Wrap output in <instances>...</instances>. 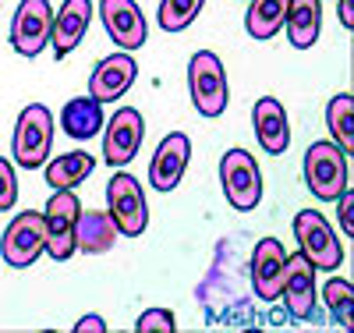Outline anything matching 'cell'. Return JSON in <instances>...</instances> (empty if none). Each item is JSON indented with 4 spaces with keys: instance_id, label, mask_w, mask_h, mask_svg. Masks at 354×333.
<instances>
[{
    "instance_id": "30",
    "label": "cell",
    "mask_w": 354,
    "mask_h": 333,
    "mask_svg": "<svg viewBox=\"0 0 354 333\" xmlns=\"http://www.w3.org/2000/svg\"><path fill=\"white\" fill-rule=\"evenodd\" d=\"M340 21H344L347 33L354 28V0H340Z\"/></svg>"
},
{
    "instance_id": "4",
    "label": "cell",
    "mask_w": 354,
    "mask_h": 333,
    "mask_svg": "<svg viewBox=\"0 0 354 333\" xmlns=\"http://www.w3.org/2000/svg\"><path fill=\"white\" fill-rule=\"evenodd\" d=\"M106 213L117 224L121 237H142L145 227H149V206H145L142 185L121 167H117V174L106 185Z\"/></svg>"
},
{
    "instance_id": "28",
    "label": "cell",
    "mask_w": 354,
    "mask_h": 333,
    "mask_svg": "<svg viewBox=\"0 0 354 333\" xmlns=\"http://www.w3.org/2000/svg\"><path fill=\"white\" fill-rule=\"evenodd\" d=\"M337 217H340V227L347 231V237L354 234V192L347 188V192H340V199H337Z\"/></svg>"
},
{
    "instance_id": "2",
    "label": "cell",
    "mask_w": 354,
    "mask_h": 333,
    "mask_svg": "<svg viewBox=\"0 0 354 333\" xmlns=\"http://www.w3.org/2000/svg\"><path fill=\"white\" fill-rule=\"evenodd\" d=\"M188 89H192V103L202 117H223L230 93H227V71H223V60L213 50H198L188 64Z\"/></svg>"
},
{
    "instance_id": "11",
    "label": "cell",
    "mask_w": 354,
    "mask_h": 333,
    "mask_svg": "<svg viewBox=\"0 0 354 333\" xmlns=\"http://www.w3.org/2000/svg\"><path fill=\"white\" fill-rule=\"evenodd\" d=\"M100 18L106 36L117 43V50H138L149 39V25L135 0H100Z\"/></svg>"
},
{
    "instance_id": "13",
    "label": "cell",
    "mask_w": 354,
    "mask_h": 333,
    "mask_svg": "<svg viewBox=\"0 0 354 333\" xmlns=\"http://www.w3.org/2000/svg\"><path fill=\"white\" fill-rule=\"evenodd\" d=\"M135 78H138L135 57L128 50H117L93 68V75H88V96L100 100V103H113L135 85Z\"/></svg>"
},
{
    "instance_id": "25",
    "label": "cell",
    "mask_w": 354,
    "mask_h": 333,
    "mask_svg": "<svg viewBox=\"0 0 354 333\" xmlns=\"http://www.w3.org/2000/svg\"><path fill=\"white\" fill-rule=\"evenodd\" d=\"M205 0H160V28L163 33H185V28L198 18Z\"/></svg>"
},
{
    "instance_id": "24",
    "label": "cell",
    "mask_w": 354,
    "mask_h": 333,
    "mask_svg": "<svg viewBox=\"0 0 354 333\" xmlns=\"http://www.w3.org/2000/svg\"><path fill=\"white\" fill-rule=\"evenodd\" d=\"M322 298H326L330 305V316L340 330H351V312H354V284L344 280V277H333L326 280V287H322Z\"/></svg>"
},
{
    "instance_id": "27",
    "label": "cell",
    "mask_w": 354,
    "mask_h": 333,
    "mask_svg": "<svg viewBox=\"0 0 354 333\" xmlns=\"http://www.w3.org/2000/svg\"><path fill=\"white\" fill-rule=\"evenodd\" d=\"M15 202H18V174L8 163V156H0V213L15 209Z\"/></svg>"
},
{
    "instance_id": "10",
    "label": "cell",
    "mask_w": 354,
    "mask_h": 333,
    "mask_svg": "<svg viewBox=\"0 0 354 333\" xmlns=\"http://www.w3.org/2000/svg\"><path fill=\"white\" fill-rule=\"evenodd\" d=\"M142 135H145L142 114L135 107H121L110 120H103V160L110 167L131 163L142 149Z\"/></svg>"
},
{
    "instance_id": "18",
    "label": "cell",
    "mask_w": 354,
    "mask_h": 333,
    "mask_svg": "<svg viewBox=\"0 0 354 333\" xmlns=\"http://www.w3.org/2000/svg\"><path fill=\"white\" fill-rule=\"evenodd\" d=\"M117 224L110 220L106 209H78V224H75V249L85 255H103L117 245Z\"/></svg>"
},
{
    "instance_id": "7",
    "label": "cell",
    "mask_w": 354,
    "mask_h": 333,
    "mask_svg": "<svg viewBox=\"0 0 354 333\" xmlns=\"http://www.w3.org/2000/svg\"><path fill=\"white\" fill-rule=\"evenodd\" d=\"M78 195L75 188H57L43 209V224H46V255L53 262H68L75 249V224H78Z\"/></svg>"
},
{
    "instance_id": "21",
    "label": "cell",
    "mask_w": 354,
    "mask_h": 333,
    "mask_svg": "<svg viewBox=\"0 0 354 333\" xmlns=\"http://www.w3.org/2000/svg\"><path fill=\"white\" fill-rule=\"evenodd\" d=\"M61 128H64V135H71V138H78V142L100 135V132H103V103L93 100V96H75V100H68L64 110H61Z\"/></svg>"
},
{
    "instance_id": "15",
    "label": "cell",
    "mask_w": 354,
    "mask_h": 333,
    "mask_svg": "<svg viewBox=\"0 0 354 333\" xmlns=\"http://www.w3.org/2000/svg\"><path fill=\"white\" fill-rule=\"evenodd\" d=\"M283 269H287V252L277 237H262L252 252V287L262 301H277L283 287Z\"/></svg>"
},
{
    "instance_id": "26",
    "label": "cell",
    "mask_w": 354,
    "mask_h": 333,
    "mask_svg": "<svg viewBox=\"0 0 354 333\" xmlns=\"http://www.w3.org/2000/svg\"><path fill=\"white\" fill-rule=\"evenodd\" d=\"M135 333H177V319L170 309H149L138 316Z\"/></svg>"
},
{
    "instance_id": "3",
    "label": "cell",
    "mask_w": 354,
    "mask_h": 333,
    "mask_svg": "<svg viewBox=\"0 0 354 333\" xmlns=\"http://www.w3.org/2000/svg\"><path fill=\"white\" fill-rule=\"evenodd\" d=\"M50 145H53V114L43 103L25 107L15 125V138H11L15 163L25 170H39L50 160Z\"/></svg>"
},
{
    "instance_id": "23",
    "label": "cell",
    "mask_w": 354,
    "mask_h": 333,
    "mask_svg": "<svg viewBox=\"0 0 354 333\" xmlns=\"http://www.w3.org/2000/svg\"><path fill=\"white\" fill-rule=\"evenodd\" d=\"M326 120H330L333 142L351 156V153H354V96H351V93L333 96L330 107H326Z\"/></svg>"
},
{
    "instance_id": "14",
    "label": "cell",
    "mask_w": 354,
    "mask_h": 333,
    "mask_svg": "<svg viewBox=\"0 0 354 333\" xmlns=\"http://www.w3.org/2000/svg\"><path fill=\"white\" fill-rule=\"evenodd\" d=\"M188 160H192V138L185 132H170L153 153V163H149V185L156 192H174L181 185V177L188 170Z\"/></svg>"
},
{
    "instance_id": "20",
    "label": "cell",
    "mask_w": 354,
    "mask_h": 333,
    "mask_svg": "<svg viewBox=\"0 0 354 333\" xmlns=\"http://www.w3.org/2000/svg\"><path fill=\"white\" fill-rule=\"evenodd\" d=\"M46 167V185L57 192V188H78L82 181L93 177L96 170V156L85 153V149H71V153H61L43 163Z\"/></svg>"
},
{
    "instance_id": "16",
    "label": "cell",
    "mask_w": 354,
    "mask_h": 333,
    "mask_svg": "<svg viewBox=\"0 0 354 333\" xmlns=\"http://www.w3.org/2000/svg\"><path fill=\"white\" fill-rule=\"evenodd\" d=\"M252 125H255V138L262 145V153L270 156H283L290 149V125H287V110L280 100L262 96L252 107Z\"/></svg>"
},
{
    "instance_id": "22",
    "label": "cell",
    "mask_w": 354,
    "mask_h": 333,
    "mask_svg": "<svg viewBox=\"0 0 354 333\" xmlns=\"http://www.w3.org/2000/svg\"><path fill=\"white\" fill-rule=\"evenodd\" d=\"M287 4L290 0H248V15H245V28L252 39H273L280 28H283V18H287Z\"/></svg>"
},
{
    "instance_id": "31",
    "label": "cell",
    "mask_w": 354,
    "mask_h": 333,
    "mask_svg": "<svg viewBox=\"0 0 354 333\" xmlns=\"http://www.w3.org/2000/svg\"><path fill=\"white\" fill-rule=\"evenodd\" d=\"M245 4H248V0H245Z\"/></svg>"
},
{
    "instance_id": "8",
    "label": "cell",
    "mask_w": 354,
    "mask_h": 333,
    "mask_svg": "<svg viewBox=\"0 0 354 333\" xmlns=\"http://www.w3.org/2000/svg\"><path fill=\"white\" fill-rule=\"evenodd\" d=\"M46 252V224L43 213L36 209H25L18 213L8 231L0 234V255L11 269H25V266H36V259Z\"/></svg>"
},
{
    "instance_id": "5",
    "label": "cell",
    "mask_w": 354,
    "mask_h": 333,
    "mask_svg": "<svg viewBox=\"0 0 354 333\" xmlns=\"http://www.w3.org/2000/svg\"><path fill=\"white\" fill-rule=\"evenodd\" d=\"M294 237H298V245H301V255L315 269L333 273L337 266H344V245L319 209H301V213L294 217Z\"/></svg>"
},
{
    "instance_id": "1",
    "label": "cell",
    "mask_w": 354,
    "mask_h": 333,
    "mask_svg": "<svg viewBox=\"0 0 354 333\" xmlns=\"http://www.w3.org/2000/svg\"><path fill=\"white\" fill-rule=\"evenodd\" d=\"M305 185L319 202H337L351 188L347 153L337 142H312L305 153Z\"/></svg>"
},
{
    "instance_id": "29",
    "label": "cell",
    "mask_w": 354,
    "mask_h": 333,
    "mask_svg": "<svg viewBox=\"0 0 354 333\" xmlns=\"http://www.w3.org/2000/svg\"><path fill=\"white\" fill-rule=\"evenodd\" d=\"M75 333H106V323L100 316H85L82 323H75Z\"/></svg>"
},
{
    "instance_id": "6",
    "label": "cell",
    "mask_w": 354,
    "mask_h": 333,
    "mask_svg": "<svg viewBox=\"0 0 354 333\" xmlns=\"http://www.w3.org/2000/svg\"><path fill=\"white\" fill-rule=\"evenodd\" d=\"M220 181H223V195L238 213H252L262 202V170L252 153L245 149H230L220 160Z\"/></svg>"
},
{
    "instance_id": "17",
    "label": "cell",
    "mask_w": 354,
    "mask_h": 333,
    "mask_svg": "<svg viewBox=\"0 0 354 333\" xmlns=\"http://www.w3.org/2000/svg\"><path fill=\"white\" fill-rule=\"evenodd\" d=\"M93 21V0H64L61 11H53V25H50V46L57 57H68L78 50V43L88 33Z\"/></svg>"
},
{
    "instance_id": "12",
    "label": "cell",
    "mask_w": 354,
    "mask_h": 333,
    "mask_svg": "<svg viewBox=\"0 0 354 333\" xmlns=\"http://www.w3.org/2000/svg\"><path fill=\"white\" fill-rule=\"evenodd\" d=\"M280 298H283V309L290 312V319L308 323L315 316V266L301 252L287 255Z\"/></svg>"
},
{
    "instance_id": "9",
    "label": "cell",
    "mask_w": 354,
    "mask_h": 333,
    "mask_svg": "<svg viewBox=\"0 0 354 333\" xmlns=\"http://www.w3.org/2000/svg\"><path fill=\"white\" fill-rule=\"evenodd\" d=\"M53 8L50 0H21L11 18V46L21 57H39L50 46Z\"/></svg>"
},
{
    "instance_id": "19",
    "label": "cell",
    "mask_w": 354,
    "mask_h": 333,
    "mask_svg": "<svg viewBox=\"0 0 354 333\" xmlns=\"http://www.w3.org/2000/svg\"><path fill=\"white\" fill-rule=\"evenodd\" d=\"M283 28H287V39L294 50L315 46V39L322 33V0H290Z\"/></svg>"
}]
</instances>
